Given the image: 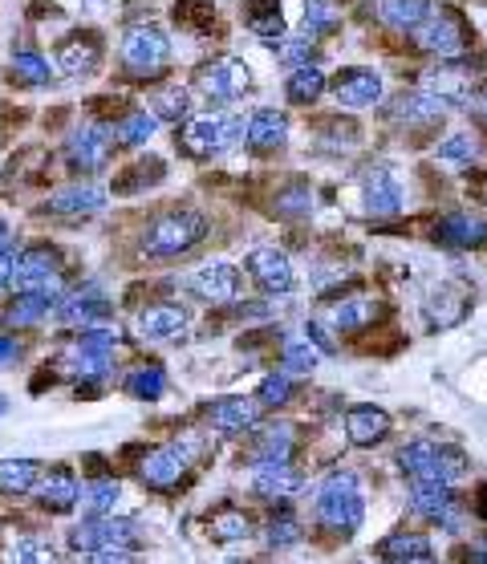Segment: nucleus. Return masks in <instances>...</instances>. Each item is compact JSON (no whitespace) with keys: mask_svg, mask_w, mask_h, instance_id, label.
I'll use <instances>...</instances> for the list:
<instances>
[{"mask_svg":"<svg viewBox=\"0 0 487 564\" xmlns=\"http://www.w3.org/2000/svg\"><path fill=\"white\" fill-rule=\"evenodd\" d=\"M362 199H365V212L370 215H398L402 212V187H398V179L386 167L365 171Z\"/></svg>","mask_w":487,"mask_h":564,"instance_id":"412c9836","label":"nucleus"},{"mask_svg":"<svg viewBox=\"0 0 487 564\" xmlns=\"http://www.w3.org/2000/svg\"><path fill=\"white\" fill-rule=\"evenodd\" d=\"M467 106H472V114L475 118H479V123H487V82L484 86H479V93H475L472 102H467Z\"/></svg>","mask_w":487,"mask_h":564,"instance_id":"bf43d9fd","label":"nucleus"},{"mask_svg":"<svg viewBox=\"0 0 487 564\" xmlns=\"http://www.w3.org/2000/svg\"><path fill=\"white\" fill-rule=\"evenodd\" d=\"M292 447H297V430L289 423L264 427L257 439V463H289Z\"/></svg>","mask_w":487,"mask_h":564,"instance_id":"2f4dec72","label":"nucleus"},{"mask_svg":"<svg viewBox=\"0 0 487 564\" xmlns=\"http://www.w3.org/2000/svg\"><path fill=\"white\" fill-rule=\"evenodd\" d=\"M309 346L317 353H337V341L329 337V329L321 321H309Z\"/></svg>","mask_w":487,"mask_h":564,"instance_id":"4d7b16f0","label":"nucleus"},{"mask_svg":"<svg viewBox=\"0 0 487 564\" xmlns=\"http://www.w3.org/2000/svg\"><path fill=\"white\" fill-rule=\"evenodd\" d=\"M289 394H292V378L285 369H276V374H269V378L260 381L257 402L260 406H280V402H289Z\"/></svg>","mask_w":487,"mask_h":564,"instance_id":"09e8293b","label":"nucleus"},{"mask_svg":"<svg viewBox=\"0 0 487 564\" xmlns=\"http://www.w3.org/2000/svg\"><path fill=\"white\" fill-rule=\"evenodd\" d=\"M187 289L203 297V301H212V305H228V301L240 297V273L232 264H224V260H215V264H203V268L191 273Z\"/></svg>","mask_w":487,"mask_h":564,"instance_id":"ddd939ff","label":"nucleus"},{"mask_svg":"<svg viewBox=\"0 0 487 564\" xmlns=\"http://www.w3.org/2000/svg\"><path fill=\"white\" fill-rule=\"evenodd\" d=\"M122 500V488L114 479H93L86 488H77V503L86 507V516L98 519V516H114V507Z\"/></svg>","mask_w":487,"mask_h":564,"instance_id":"473e14b6","label":"nucleus"},{"mask_svg":"<svg viewBox=\"0 0 487 564\" xmlns=\"http://www.w3.org/2000/svg\"><path fill=\"white\" fill-rule=\"evenodd\" d=\"M435 240L447 248H479L487 240V224L472 212H451L435 224Z\"/></svg>","mask_w":487,"mask_h":564,"instance_id":"5701e85b","label":"nucleus"},{"mask_svg":"<svg viewBox=\"0 0 487 564\" xmlns=\"http://www.w3.org/2000/svg\"><path fill=\"white\" fill-rule=\"evenodd\" d=\"M301 540V524L292 516H276L273 524H269V544L273 549H292Z\"/></svg>","mask_w":487,"mask_h":564,"instance_id":"3c124183","label":"nucleus"},{"mask_svg":"<svg viewBox=\"0 0 487 564\" xmlns=\"http://www.w3.org/2000/svg\"><path fill=\"white\" fill-rule=\"evenodd\" d=\"M248 147H257V151H276V147H285V138H289V118H285V110H273V106H260L252 118H248Z\"/></svg>","mask_w":487,"mask_h":564,"instance_id":"393cba45","label":"nucleus"},{"mask_svg":"<svg viewBox=\"0 0 487 564\" xmlns=\"http://www.w3.org/2000/svg\"><path fill=\"white\" fill-rule=\"evenodd\" d=\"M138 540V524L126 516H98L77 524L70 532V549L77 552H130Z\"/></svg>","mask_w":487,"mask_h":564,"instance_id":"423d86ee","label":"nucleus"},{"mask_svg":"<svg viewBox=\"0 0 487 564\" xmlns=\"http://www.w3.org/2000/svg\"><path fill=\"white\" fill-rule=\"evenodd\" d=\"M154 126H159V118H154L151 110H130L122 123H114V135H118L126 147H142V142L154 135Z\"/></svg>","mask_w":487,"mask_h":564,"instance_id":"37998d69","label":"nucleus"},{"mask_svg":"<svg viewBox=\"0 0 487 564\" xmlns=\"http://www.w3.org/2000/svg\"><path fill=\"white\" fill-rule=\"evenodd\" d=\"M317 519L334 536H353L365 519V500L353 472H334L317 491Z\"/></svg>","mask_w":487,"mask_h":564,"instance_id":"f03ea898","label":"nucleus"},{"mask_svg":"<svg viewBox=\"0 0 487 564\" xmlns=\"http://www.w3.org/2000/svg\"><path fill=\"white\" fill-rule=\"evenodd\" d=\"M317 358L321 353L309 346V337H289L285 341V374H309V369L317 366Z\"/></svg>","mask_w":487,"mask_h":564,"instance_id":"a18cd8bd","label":"nucleus"},{"mask_svg":"<svg viewBox=\"0 0 487 564\" xmlns=\"http://www.w3.org/2000/svg\"><path fill=\"white\" fill-rule=\"evenodd\" d=\"M463 313H467V292H435L430 297V305H426V321L435 325V329H447V325H455V321H463Z\"/></svg>","mask_w":487,"mask_h":564,"instance_id":"e433bc0d","label":"nucleus"},{"mask_svg":"<svg viewBox=\"0 0 487 564\" xmlns=\"http://www.w3.org/2000/svg\"><path fill=\"white\" fill-rule=\"evenodd\" d=\"M442 114H447V102H439L435 93H426V90L402 93L395 102V118L407 126H435L442 123Z\"/></svg>","mask_w":487,"mask_h":564,"instance_id":"a878e982","label":"nucleus"},{"mask_svg":"<svg viewBox=\"0 0 487 564\" xmlns=\"http://www.w3.org/2000/svg\"><path fill=\"white\" fill-rule=\"evenodd\" d=\"M118 58H122V65H126V74L130 77H154L171 58L167 33L154 29V25H130L126 37H122Z\"/></svg>","mask_w":487,"mask_h":564,"instance_id":"39448f33","label":"nucleus"},{"mask_svg":"<svg viewBox=\"0 0 487 564\" xmlns=\"http://www.w3.org/2000/svg\"><path fill=\"white\" fill-rule=\"evenodd\" d=\"M102 65V37L98 33H74L58 46V70L65 77H90Z\"/></svg>","mask_w":487,"mask_h":564,"instance_id":"4468645a","label":"nucleus"},{"mask_svg":"<svg viewBox=\"0 0 487 564\" xmlns=\"http://www.w3.org/2000/svg\"><path fill=\"white\" fill-rule=\"evenodd\" d=\"M187 321H191L187 309L163 301V305L142 309L135 321V329H138V337H147V341H171V337H179L183 329H187Z\"/></svg>","mask_w":487,"mask_h":564,"instance_id":"aec40b11","label":"nucleus"},{"mask_svg":"<svg viewBox=\"0 0 487 564\" xmlns=\"http://www.w3.org/2000/svg\"><path fill=\"white\" fill-rule=\"evenodd\" d=\"M337 9L329 4V0H309L304 4V33L313 37V33H329V29H337Z\"/></svg>","mask_w":487,"mask_h":564,"instance_id":"de8ad7c7","label":"nucleus"},{"mask_svg":"<svg viewBox=\"0 0 487 564\" xmlns=\"http://www.w3.org/2000/svg\"><path fill=\"white\" fill-rule=\"evenodd\" d=\"M110 305L102 301V297H93V292H77V297H65V301H58V317L65 321V325H82V329H93L98 321H107Z\"/></svg>","mask_w":487,"mask_h":564,"instance_id":"cd10ccee","label":"nucleus"},{"mask_svg":"<svg viewBox=\"0 0 487 564\" xmlns=\"http://www.w3.org/2000/svg\"><path fill=\"white\" fill-rule=\"evenodd\" d=\"M61 260L53 248H25V252H16V268H13V285L16 297L21 292H49V297H61Z\"/></svg>","mask_w":487,"mask_h":564,"instance_id":"0eeeda50","label":"nucleus"},{"mask_svg":"<svg viewBox=\"0 0 487 564\" xmlns=\"http://www.w3.org/2000/svg\"><path fill=\"white\" fill-rule=\"evenodd\" d=\"M13 268H16V252L13 248H4V252H0V289L13 285Z\"/></svg>","mask_w":487,"mask_h":564,"instance_id":"13d9d810","label":"nucleus"},{"mask_svg":"<svg viewBox=\"0 0 487 564\" xmlns=\"http://www.w3.org/2000/svg\"><path fill=\"white\" fill-rule=\"evenodd\" d=\"M398 564H439L435 556H411V561H398Z\"/></svg>","mask_w":487,"mask_h":564,"instance_id":"0e129e2a","label":"nucleus"},{"mask_svg":"<svg viewBox=\"0 0 487 564\" xmlns=\"http://www.w3.org/2000/svg\"><path fill=\"white\" fill-rule=\"evenodd\" d=\"M16 353H21L16 337H4V334H0V366H4V362H16Z\"/></svg>","mask_w":487,"mask_h":564,"instance_id":"680f3d73","label":"nucleus"},{"mask_svg":"<svg viewBox=\"0 0 487 564\" xmlns=\"http://www.w3.org/2000/svg\"><path fill=\"white\" fill-rule=\"evenodd\" d=\"M175 16L187 21V25H199V29L212 25V9H208L203 0H179V4H175Z\"/></svg>","mask_w":487,"mask_h":564,"instance_id":"6e6d98bb","label":"nucleus"},{"mask_svg":"<svg viewBox=\"0 0 487 564\" xmlns=\"http://www.w3.org/2000/svg\"><path fill=\"white\" fill-rule=\"evenodd\" d=\"M151 114L163 118V123H183V118L191 114V98H187V90H179V86H167V90H159L151 98Z\"/></svg>","mask_w":487,"mask_h":564,"instance_id":"a19ab883","label":"nucleus"},{"mask_svg":"<svg viewBox=\"0 0 487 564\" xmlns=\"http://www.w3.org/2000/svg\"><path fill=\"white\" fill-rule=\"evenodd\" d=\"M479 86H484V82H479V74H475L467 62H442L426 74V93H435L447 106H451V102L467 106L475 93H479Z\"/></svg>","mask_w":487,"mask_h":564,"instance_id":"9d476101","label":"nucleus"},{"mask_svg":"<svg viewBox=\"0 0 487 564\" xmlns=\"http://www.w3.org/2000/svg\"><path fill=\"white\" fill-rule=\"evenodd\" d=\"M280 62H289V65H313V37L280 41Z\"/></svg>","mask_w":487,"mask_h":564,"instance_id":"5fc2aeb1","label":"nucleus"},{"mask_svg":"<svg viewBox=\"0 0 487 564\" xmlns=\"http://www.w3.org/2000/svg\"><path fill=\"white\" fill-rule=\"evenodd\" d=\"M244 135H248V123L244 118H196L183 130V151L196 154V159H212V154H224L232 147H240Z\"/></svg>","mask_w":487,"mask_h":564,"instance_id":"6e6552de","label":"nucleus"},{"mask_svg":"<svg viewBox=\"0 0 487 564\" xmlns=\"http://www.w3.org/2000/svg\"><path fill=\"white\" fill-rule=\"evenodd\" d=\"M4 248H13V231H9V224L0 220V252H4Z\"/></svg>","mask_w":487,"mask_h":564,"instance_id":"e2e57ef3","label":"nucleus"},{"mask_svg":"<svg viewBox=\"0 0 487 564\" xmlns=\"http://www.w3.org/2000/svg\"><path fill=\"white\" fill-rule=\"evenodd\" d=\"M107 208V191L93 184H74L61 187L46 199V212L58 215V220H77V215H93Z\"/></svg>","mask_w":487,"mask_h":564,"instance_id":"a211bd4d","label":"nucleus"},{"mask_svg":"<svg viewBox=\"0 0 487 564\" xmlns=\"http://www.w3.org/2000/svg\"><path fill=\"white\" fill-rule=\"evenodd\" d=\"M309 208H313V196H309V187L304 184H292L289 191L276 196V212L280 215H304Z\"/></svg>","mask_w":487,"mask_h":564,"instance_id":"8fccbe9b","label":"nucleus"},{"mask_svg":"<svg viewBox=\"0 0 487 564\" xmlns=\"http://www.w3.org/2000/svg\"><path fill=\"white\" fill-rule=\"evenodd\" d=\"M398 467L402 475H411L414 484H439V488H451L455 479L467 475V455L455 451V447H442V442H407L398 451Z\"/></svg>","mask_w":487,"mask_h":564,"instance_id":"f257e3e1","label":"nucleus"},{"mask_svg":"<svg viewBox=\"0 0 487 564\" xmlns=\"http://www.w3.org/2000/svg\"><path fill=\"white\" fill-rule=\"evenodd\" d=\"M430 13V0H378V21L390 29L414 33Z\"/></svg>","mask_w":487,"mask_h":564,"instance_id":"c85d7f7f","label":"nucleus"},{"mask_svg":"<svg viewBox=\"0 0 487 564\" xmlns=\"http://www.w3.org/2000/svg\"><path fill=\"white\" fill-rule=\"evenodd\" d=\"M208 532L215 540H244V536H252V516L240 512V507H220L212 519H208Z\"/></svg>","mask_w":487,"mask_h":564,"instance_id":"58836bf2","label":"nucleus"},{"mask_svg":"<svg viewBox=\"0 0 487 564\" xmlns=\"http://www.w3.org/2000/svg\"><path fill=\"white\" fill-rule=\"evenodd\" d=\"M244 25L264 37V41H276L285 33V16H280V0H248V16Z\"/></svg>","mask_w":487,"mask_h":564,"instance_id":"f704fd0d","label":"nucleus"},{"mask_svg":"<svg viewBox=\"0 0 487 564\" xmlns=\"http://www.w3.org/2000/svg\"><path fill=\"white\" fill-rule=\"evenodd\" d=\"M0 414H9V402H4V398H0Z\"/></svg>","mask_w":487,"mask_h":564,"instance_id":"69168bd1","label":"nucleus"},{"mask_svg":"<svg viewBox=\"0 0 487 564\" xmlns=\"http://www.w3.org/2000/svg\"><path fill=\"white\" fill-rule=\"evenodd\" d=\"M252 488H257V496H264V500H292V496L304 488V479L292 463H257Z\"/></svg>","mask_w":487,"mask_h":564,"instance_id":"4be33fe9","label":"nucleus"},{"mask_svg":"<svg viewBox=\"0 0 487 564\" xmlns=\"http://www.w3.org/2000/svg\"><path fill=\"white\" fill-rule=\"evenodd\" d=\"M126 0H53V9L65 16H107L118 13Z\"/></svg>","mask_w":487,"mask_h":564,"instance_id":"49530a36","label":"nucleus"},{"mask_svg":"<svg viewBox=\"0 0 487 564\" xmlns=\"http://www.w3.org/2000/svg\"><path fill=\"white\" fill-rule=\"evenodd\" d=\"M248 86H252V70L240 58H215V62L199 65L196 74V90L208 102H236Z\"/></svg>","mask_w":487,"mask_h":564,"instance_id":"1a4fd4ad","label":"nucleus"},{"mask_svg":"<svg viewBox=\"0 0 487 564\" xmlns=\"http://www.w3.org/2000/svg\"><path fill=\"white\" fill-rule=\"evenodd\" d=\"M41 463L37 459H0V496H25L37 488Z\"/></svg>","mask_w":487,"mask_h":564,"instance_id":"c756f323","label":"nucleus"},{"mask_svg":"<svg viewBox=\"0 0 487 564\" xmlns=\"http://www.w3.org/2000/svg\"><path fill=\"white\" fill-rule=\"evenodd\" d=\"M37 500L46 503L49 512H70L77 503V479L74 472H65V467H53L46 479H37Z\"/></svg>","mask_w":487,"mask_h":564,"instance_id":"bb28decb","label":"nucleus"},{"mask_svg":"<svg viewBox=\"0 0 487 564\" xmlns=\"http://www.w3.org/2000/svg\"><path fill=\"white\" fill-rule=\"evenodd\" d=\"M378 556H386V561H411V556H430V540L419 532H395L386 536L378 544Z\"/></svg>","mask_w":487,"mask_h":564,"instance_id":"4c0bfd02","label":"nucleus"},{"mask_svg":"<svg viewBox=\"0 0 487 564\" xmlns=\"http://www.w3.org/2000/svg\"><path fill=\"white\" fill-rule=\"evenodd\" d=\"M248 273L264 292H292V285H297V273L280 248H252Z\"/></svg>","mask_w":487,"mask_h":564,"instance_id":"2eb2a0df","label":"nucleus"},{"mask_svg":"<svg viewBox=\"0 0 487 564\" xmlns=\"http://www.w3.org/2000/svg\"><path fill=\"white\" fill-rule=\"evenodd\" d=\"M414 46L423 53L442 58V62H459L472 49V37H467V25L455 9H430L423 16V25L414 29Z\"/></svg>","mask_w":487,"mask_h":564,"instance_id":"20e7f679","label":"nucleus"},{"mask_svg":"<svg viewBox=\"0 0 487 564\" xmlns=\"http://www.w3.org/2000/svg\"><path fill=\"white\" fill-rule=\"evenodd\" d=\"M187 475V451L179 447H154L138 459V479L154 491H171Z\"/></svg>","mask_w":487,"mask_h":564,"instance_id":"f8f14e48","label":"nucleus"},{"mask_svg":"<svg viewBox=\"0 0 487 564\" xmlns=\"http://www.w3.org/2000/svg\"><path fill=\"white\" fill-rule=\"evenodd\" d=\"M65 369H74L77 378H107L110 353L93 350V346H86V341H74L70 353H65Z\"/></svg>","mask_w":487,"mask_h":564,"instance_id":"c9c22d12","label":"nucleus"},{"mask_svg":"<svg viewBox=\"0 0 487 564\" xmlns=\"http://www.w3.org/2000/svg\"><path fill=\"white\" fill-rule=\"evenodd\" d=\"M439 154L447 159V163H472L475 154H479V147H475L472 135H451L447 142L439 147Z\"/></svg>","mask_w":487,"mask_h":564,"instance_id":"603ef678","label":"nucleus"},{"mask_svg":"<svg viewBox=\"0 0 487 564\" xmlns=\"http://www.w3.org/2000/svg\"><path fill=\"white\" fill-rule=\"evenodd\" d=\"M411 512L414 516L430 519V524H442V528H459L455 491L439 488V484H414L411 488Z\"/></svg>","mask_w":487,"mask_h":564,"instance_id":"dca6fc26","label":"nucleus"},{"mask_svg":"<svg viewBox=\"0 0 487 564\" xmlns=\"http://www.w3.org/2000/svg\"><path fill=\"white\" fill-rule=\"evenodd\" d=\"M260 414H264V406L257 398H220V402L208 406V423L215 430H224V435H244V430L257 427Z\"/></svg>","mask_w":487,"mask_h":564,"instance_id":"6ab92c4d","label":"nucleus"},{"mask_svg":"<svg viewBox=\"0 0 487 564\" xmlns=\"http://www.w3.org/2000/svg\"><path fill=\"white\" fill-rule=\"evenodd\" d=\"M93 564H135L130 552H93Z\"/></svg>","mask_w":487,"mask_h":564,"instance_id":"052dcab7","label":"nucleus"},{"mask_svg":"<svg viewBox=\"0 0 487 564\" xmlns=\"http://www.w3.org/2000/svg\"><path fill=\"white\" fill-rule=\"evenodd\" d=\"M58 301L61 297H49V292H21L13 301V309H9V321H13V325H37Z\"/></svg>","mask_w":487,"mask_h":564,"instance_id":"ea45409f","label":"nucleus"},{"mask_svg":"<svg viewBox=\"0 0 487 564\" xmlns=\"http://www.w3.org/2000/svg\"><path fill=\"white\" fill-rule=\"evenodd\" d=\"M13 74L21 77L25 86H46V82H53V70H49V62L37 53V49H16Z\"/></svg>","mask_w":487,"mask_h":564,"instance_id":"79ce46f5","label":"nucleus"},{"mask_svg":"<svg viewBox=\"0 0 487 564\" xmlns=\"http://www.w3.org/2000/svg\"><path fill=\"white\" fill-rule=\"evenodd\" d=\"M378 313H382V305L374 297H346L341 305H334L329 321H334V329H341V334H358V329H365Z\"/></svg>","mask_w":487,"mask_h":564,"instance_id":"7c9ffc66","label":"nucleus"},{"mask_svg":"<svg viewBox=\"0 0 487 564\" xmlns=\"http://www.w3.org/2000/svg\"><path fill=\"white\" fill-rule=\"evenodd\" d=\"M329 90H334L337 106L362 110V106H374L382 98V77L374 74V70H341V74L329 82Z\"/></svg>","mask_w":487,"mask_h":564,"instance_id":"f3484780","label":"nucleus"},{"mask_svg":"<svg viewBox=\"0 0 487 564\" xmlns=\"http://www.w3.org/2000/svg\"><path fill=\"white\" fill-rule=\"evenodd\" d=\"M203 231H208V220L199 212H167L142 231V245L138 248H142L147 260H171L191 252L203 240Z\"/></svg>","mask_w":487,"mask_h":564,"instance_id":"7ed1b4c3","label":"nucleus"},{"mask_svg":"<svg viewBox=\"0 0 487 564\" xmlns=\"http://www.w3.org/2000/svg\"><path fill=\"white\" fill-rule=\"evenodd\" d=\"M325 86H329V77L321 74L317 65H297V70L289 74V82H285L292 106H309V102H317L321 93H325Z\"/></svg>","mask_w":487,"mask_h":564,"instance_id":"72a5a7b5","label":"nucleus"},{"mask_svg":"<svg viewBox=\"0 0 487 564\" xmlns=\"http://www.w3.org/2000/svg\"><path fill=\"white\" fill-rule=\"evenodd\" d=\"M110 147H114V126H107V123L82 126V130L70 138V167L82 171V175L102 171L110 159Z\"/></svg>","mask_w":487,"mask_h":564,"instance_id":"9b49d317","label":"nucleus"},{"mask_svg":"<svg viewBox=\"0 0 487 564\" xmlns=\"http://www.w3.org/2000/svg\"><path fill=\"white\" fill-rule=\"evenodd\" d=\"M346 435L353 447H374L390 435V414L382 406H350L346 411Z\"/></svg>","mask_w":487,"mask_h":564,"instance_id":"b1692460","label":"nucleus"},{"mask_svg":"<svg viewBox=\"0 0 487 564\" xmlns=\"http://www.w3.org/2000/svg\"><path fill=\"white\" fill-rule=\"evenodd\" d=\"M126 390H130L135 398H142V402H154V398L167 390V374H163L159 366H138V369H130Z\"/></svg>","mask_w":487,"mask_h":564,"instance_id":"c03bdc74","label":"nucleus"},{"mask_svg":"<svg viewBox=\"0 0 487 564\" xmlns=\"http://www.w3.org/2000/svg\"><path fill=\"white\" fill-rule=\"evenodd\" d=\"M9 564H53V552L37 540H21L13 552H9Z\"/></svg>","mask_w":487,"mask_h":564,"instance_id":"864d4df0","label":"nucleus"}]
</instances>
